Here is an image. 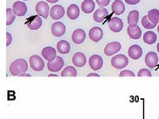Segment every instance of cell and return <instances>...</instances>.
I'll list each match as a JSON object with an SVG mask.
<instances>
[{
  "mask_svg": "<svg viewBox=\"0 0 159 119\" xmlns=\"http://www.w3.org/2000/svg\"><path fill=\"white\" fill-rule=\"evenodd\" d=\"M28 70V64L25 60L23 58L13 61L10 65V72L13 76H19L22 73H25Z\"/></svg>",
  "mask_w": 159,
  "mask_h": 119,
  "instance_id": "6da1fadb",
  "label": "cell"
},
{
  "mask_svg": "<svg viewBox=\"0 0 159 119\" xmlns=\"http://www.w3.org/2000/svg\"><path fill=\"white\" fill-rule=\"evenodd\" d=\"M129 64L128 57L124 54H117L111 59V65L116 69H124Z\"/></svg>",
  "mask_w": 159,
  "mask_h": 119,
  "instance_id": "7a4b0ae2",
  "label": "cell"
},
{
  "mask_svg": "<svg viewBox=\"0 0 159 119\" xmlns=\"http://www.w3.org/2000/svg\"><path fill=\"white\" fill-rule=\"evenodd\" d=\"M29 64L30 68L35 71H41L44 68V61L38 55L31 56L29 59Z\"/></svg>",
  "mask_w": 159,
  "mask_h": 119,
  "instance_id": "3957f363",
  "label": "cell"
},
{
  "mask_svg": "<svg viewBox=\"0 0 159 119\" xmlns=\"http://www.w3.org/2000/svg\"><path fill=\"white\" fill-rule=\"evenodd\" d=\"M65 65V62L64 59L60 57H57L55 59L52 61V62H48L47 68L50 71L52 72H57L59 71Z\"/></svg>",
  "mask_w": 159,
  "mask_h": 119,
  "instance_id": "277c9868",
  "label": "cell"
},
{
  "mask_svg": "<svg viewBox=\"0 0 159 119\" xmlns=\"http://www.w3.org/2000/svg\"><path fill=\"white\" fill-rule=\"evenodd\" d=\"M122 49V45L119 42H111L106 44L104 48V54L106 56H112L119 52Z\"/></svg>",
  "mask_w": 159,
  "mask_h": 119,
  "instance_id": "5b68a950",
  "label": "cell"
},
{
  "mask_svg": "<svg viewBox=\"0 0 159 119\" xmlns=\"http://www.w3.org/2000/svg\"><path fill=\"white\" fill-rule=\"evenodd\" d=\"M50 16L54 20H59L65 16V9L62 5L55 4L50 11Z\"/></svg>",
  "mask_w": 159,
  "mask_h": 119,
  "instance_id": "8992f818",
  "label": "cell"
},
{
  "mask_svg": "<svg viewBox=\"0 0 159 119\" xmlns=\"http://www.w3.org/2000/svg\"><path fill=\"white\" fill-rule=\"evenodd\" d=\"M50 11L51 10H50L49 5L44 1H40L36 5V11L43 18H47L50 14Z\"/></svg>",
  "mask_w": 159,
  "mask_h": 119,
  "instance_id": "52a82bcc",
  "label": "cell"
},
{
  "mask_svg": "<svg viewBox=\"0 0 159 119\" xmlns=\"http://www.w3.org/2000/svg\"><path fill=\"white\" fill-rule=\"evenodd\" d=\"M109 28L113 32H120L124 28V23L121 18L118 17H111L109 21Z\"/></svg>",
  "mask_w": 159,
  "mask_h": 119,
  "instance_id": "ba28073f",
  "label": "cell"
},
{
  "mask_svg": "<svg viewBox=\"0 0 159 119\" xmlns=\"http://www.w3.org/2000/svg\"><path fill=\"white\" fill-rule=\"evenodd\" d=\"M103 60L102 57L99 55L91 56L89 59V65L92 70L94 71H98L103 67Z\"/></svg>",
  "mask_w": 159,
  "mask_h": 119,
  "instance_id": "9c48e42d",
  "label": "cell"
},
{
  "mask_svg": "<svg viewBox=\"0 0 159 119\" xmlns=\"http://www.w3.org/2000/svg\"><path fill=\"white\" fill-rule=\"evenodd\" d=\"M145 64L149 68H155L158 64V56L154 51H149L145 56Z\"/></svg>",
  "mask_w": 159,
  "mask_h": 119,
  "instance_id": "30bf717a",
  "label": "cell"
},
{
  "mask_svg": "<svg viewBox=\"0 0 159 119\" xmlns=\"http://www.w3.org/2000/svg\"><path fill=\"white\" fill-rule=\"evenodd\" d=\"M66 31V27L62 22H56L52 25V33L55 37H62Z\"/></svg>",
  "mask_w": 159,
  "mask_h": 119,
  "instance_id": "8fae6325",
  "label": "cell"
},
{
  "mask_svg": "<svg viewBox=\"0 0 159 119\" xmlns=\"http://www.w3.org/2000/svg\"><path fill=\"white\" fill-rule=\"evenodd\" d=\"M128 55L129 57L133 60L139 59L143 55L142 47L139 46L138 44H133L129 47L128 50Z\"/></svg>",
  "mask_w": 159,
  "mask_h": 119,
  "instance_id": "7c38bea8",
  "label": "cell"
},
{
  "mask_svg": "<svg viewBox=\"0 0 159 119\" xmlns=\"http://www.w3.org/2000/svg\"><path fill=\"white\" fill-rule=\"evenodd\" d=\"M13 11L15 15L18 17H23L27 13V5L24 2L17 1L13 4Z\"/></svg>",
  "mask_w": 159,
  "mask_h": 119,
  "instance_id": "4fadbf2b",
  "label": "cell"
},
{
  "mask_svg": "<svg viewBox=\"0 0 159 119\" xmlns=\"http://www.w3.org/2000/svg\"><path fill=\"white\" fill-rule=\"evenodd\" d=\"M89 37L93 42H99L103 37V30L98 26L91 28L89 32Z\"/></svg>",
  "mask_w": 159,
  "mask_h": 119,
  "instance_id": "5bb4252c",
  "label": "cell"
},
{
  "mask_svg": "<svg viewBox=\"0 0 159 119\" xmlns=\"http://www.w3.org/2000/svg\"><path fill=\"white\" fill-rule=\"evenodd\" d=\"M42 56L44 60H47L48 62H52L57 57L56 50L52 46L44 47L42 50Z\"/></svg>",
  "mask_w": 159,
  "mask_h": 119,
  "instance_id": "9a60e30c",
  "label": "cell"
},
{
  "mask_svg": "<svg viewBox=\"0 0 159 119\" xmlns=\"http://www.w3.org/2000/svg\"><path fill=\"white\" fill-rule=\"evenodd\" d=\"M86 57L84 53L82 52H77L75 53L72 57V63L76 66V67H78V68H82L84 67L86 64Z\"/></svg>",
  "mask_w": 159,
  "mask_h": 119,
  "instance_id": "2e32d148",
  "label": "cell"
},
{
  "mask_svg": "<svg viewBox=\"0 0 159 119\" xmlns=\"http://www.w3.org/2000/svg\"><path fill=\"white\" fill-rule=\"evenodd\" d=\"M71 39H72V41L76 44H80L84 42V40H85V31L83 30V29H77L76 30H74V32L72 33Z\"/></svg>",
  "mask_w": 159,
  "mask_h": 119,
  "instance_id": "e0dca14e",
  "label": "cell"
},
{
  "mask_svg": "<svg viewBox=\"0 0 159 119\" xmlns=\"http://www.w3.org/2000/svg\"><path fill=\"white\" fill-rule=\"evenodd\" d=\"M108 15H109L108 10H106L104 7H100L93 14V19L97 23H100L103 22L108 17Z\"/></svg>",
  "mask_w": 159,
  "mask_h": 119,
  "instance_id": "ac0fdd59",
  "label": "cell"
},
{
  "mask_svg": "<svg viewBox=\"0 0 159 119\" xmlns=\"http://www.w3.org/2000/svg\"><path fill=\"white\" fill-rule=\"evenodd\" d=\"M127 33L129 35V37L131 39L134 40H138L142 37V31L139 26H135V27H130L128 26L127 28Z\"/></svg>",
  "mask_w": 159,
  "mask_h": 119,
  "instance_id": "d6986e66",
  "label": "cell"
},
{
  "mask_svg": "<svg viewBox=\"0 0 159 119\" xmlns=\"http://www.w3.org/2000/svg\"><path fill=\"white\" fill-rule=\"evenodd\" d=\"M79 15H80L79 7L77 4H70L67 9V16H68V17L71 20H75V19L78 18Z\"/></svg>",
  "mask_w": 159,
  "mask_h": 119,
  "instance_id": "ffe728a7",
  "label": "cell"
},
{
  "mask_svg": "<svg viewBox=\"0 0 159 119\" xmlns=\"http://www.w3.org/2000/svg\"><path fill=\"white\" fill-rule=\"evenodd\" d=\"M31 18H32V19L30 20V22L27 24L28 28L31 30H38V29H39V28L42 26V24H43L42 19H41L40 17H39V16H33Z\"/></svg>",
  "mask_w": 159,
  "mask_h": 119,
  "instance_id": "44dd1931",
  "label": "cell"
},
{
  "mask_svg": "<svg viewBox=\"0 0 159 119\" xmlns=\"http://www.w3.org/2000/svg\"><path fill=\"white\" fill-rule=\"evenodd\" d=\"M138 17H139V12L136 10L131 11L128 15L127 17V21H128V25L130 27H135L138 25Z\"/></svg>",
  "mask_w": 159,
  "mask_h": 119,
  "instance_id": "7402d4cb",
  "label": "cell"
},
{
  "mask_svg": "<svg viewBox=\"0 0 159 119\" xmlns=\"http://www.w3.org/2000/svg\"><path fill=\"white\" fill-rule=\"evenodd\" d=\"M111 10L116 15H121L125 12V4H123V2L121 0H115L111 5Z\"/></svg>",
  "mask_w": 159,
  "mask_h": 119,
  "instance_id": "603a6c76",
  "label": "cell"
},
{
  "mask_svg": "<svg viewBox=\"0 0 159 119\" xmlns=\"http://www.w3.org/2000/svg\"><path fill=\"white\" fill-rule=\"evenodd\" d=\"M95 6H96V4L93 0H84V1H83L81 4V9L84 12L89 14L94 11Z\"/></svg>",
  "mask_w": 159,
  "mask_h": 119,
  "instance_id": "cb8c5ba5",
  "label": "cell"
},
{
  "mask_svg": "<svg viewBox=\"0 0 159 119\" xmlns=\"http://www.w3.org/2000/svg\"><path fill=\"white\" fill-rule=\"evenodd\" d=\"M57 50L61 54H68L70 51V45L67 41L61 40L57 43Z\"/></svg>",
  "mask_w": 159,
  "mask_h": 119,
  "instance_id": "d4e9b609",
  "label": "cell"
},
{
  "mask_svg": "<svg viewBox=\"0 0 159 119\" xmlns=\"http://www.w3.org/2000/svg\"><path fill=\"white\" fill-rule=\"evenodd\" d=\"M143 42L145 43L149 44V45H151V44L155 43L157 37V35H156L154 31H147L143 34Z\"/></svg>",
  "mask_w": 159,
  "mask_h": 119,
  "instance_id": "484cf974",
  "label": "cell"
},
{
  "mask_svg": "<svg viewBox=\"0 0 159 119\" xmlns=\"http://www.w3.org/2000/svg\"><path fill=\"white\" fill-rule=\"evenodd\" d=\"M147 17L153 25H157L159 23V11L157 9H152L149 11Z\"/></svg>",
  "mask_w": 159,
  "mask_h": 119,
  "instance_id": "4316f807",
  "label": "cell"
},
{
  "mask_svg": "<svg viewBox=\"0 0 159 119\" xmlns=\"http://www.w3.org/2000/svg\"><path fill=\"white\" fill-rule=\"evenodd\" d=\"M78 71L77 70L72 66H68L62 71L61 76L62 77H77Z\"/></svg>",
  "mask_w": 159,
  "mask_h": 119,
  "instance_id": "83f0119b",
  "label": "cell"
},
{
  "mask_svg": "<svg viewBox=\"0 0 159 119\" xmlns=\"http://www.w3.org/2000/svg\"><path fill=\"white\" fill-rule=\"evenodd\" d=\"M15 20V13L13 11V9H6V25H11Z\"/></svg>",
  "mask_w": 159,
  "mask_h": 119,
  "instance_id": "f1b7e54d",
  "label": "cell"
},
{
  "mask_svg": "<svg viewBox=\"0 0 159 119\" xmlns=\"http://www.w3.org/2000/svg\"><path fill=\"white\" fill-rule=\"evenodd\" d=\"M141 23H142L143 27L145 28V29H153V28H155L156 27L155 25H153V24L148 19V17H147V16H144V17H143Z\"/></svg>",
  "mask_w": 159,
  "mask_h": 119,
  "instance_id": "f546056e",
  "label": "cell"
},
{
  "mask_svg": "<svg viewBox=\"0 0 159 119\" xmlns=\"http://www.w3.org/2000/svg\"><path fill=\"white\" fill-rule=\"evenodd\" d=\"M138 77H151V72L148 69H141L138 73Z\"/></svg>",
  "mask_w": 159,
  "mask_h": 119,
  "instance_id": "4dcf8cb0",
  "label": "cell"
},
{
  "mask_svg": "<svg viewBox=\"0 0 159 119\" xmlns=\"http://www.w3.org/2000/svg\"><path fill=\"white\" fill-rule=\"evenodd\" d=\"M119 77H135V74H134L131 71L129 70H124L119 73Z\"/></svg>",
  "mask_w": 159,
  "mask_h": 119,
  "instance_id": "1f68e13d",
  "label": "cell"
},
{
  "mask_svg": "<svg viewBox=\"0 0 159 119\" xmlns=\"http://www.w3.org/2000/svg\"><path fill=\"white\" fill-rule=\"evenodd\" d=\"M110 1H111V0H96L97 4H98L100 7L107 6L108 4H110Z\"/></svg>",
  "mask_w": 159,
  "mask_h": 119,
  "instance_id": "d6a6232c",
  "label": "cell"
},
{
  "mask_svg": "<svg viewBox=\"0 0 159 119\" xmlns=\"http://www.w3.org/2000/svg\"><path fill=\"white\" fill-rule=\"evenodd\" d=\"M12 42V36L10 34L9 32L6 33V46H9Z\"/></svg>",
  "mask_w": 159,
  "mask_h": 119,
  "instance_id": "836d02e7",
  "label": "cell"
},
{
  "mask_svg": "<svg viewBox=\"0 0 159 119\" xmlns=\"http://www.w3.org/2000/svg\"><path fill=\"white\" fill-rule=\"evenodd\" d=\"M125 3L128 4H130V5H135V4H138L140 0H125Z\"/></svg>",
  "mask_w": 159,
  "mask_h": 119,
  "instance_id": "e575fe53",
  "label": "cell"
},
{
  "mask_svg": "<svg viewBox=\"0 0 159 119\" xmlns=\"http://www.w3.org/2000/svg\"><path fill=\"white\" fill-rule=\"evenodd\" d=\"M87 77H99V75L98 74H96V73H90V74H88L87 75Z\"/></svg>",
  "mask_w": 159,
  "mask_h": 119,
  "instance_id": "d590c367",
  "label": "cell"
},
{
  "mask_svg": "<svg viewBox=\"0 0 159 119\" xmlns=\"http://www.w3.org/2000/svg\"><path fill=\"white\" fill-rule=\"evenodd\" d=\"M46 1L49 2V3H51V4H55L57 2H58L59 0H46Z\"/></svg>",
  "mask_w": 159,
  "mask_h": 119,
  "instance_id": "8d00e7d4",
  "label": "cell"
},
{
  "mask_svg": "<svg viewBox=\"0 0 159 119\" xmlns=\"http://www.w3.org/2000/svg\"><path fill=\"white\" fill-rule=\"evenodd\" d=\"M23 76H26V77H30V75H29V74H25V73H22V74H20V75H19V77H23Z\"/></svg>",
  "mask_w": 159,
  "mask_h": 119,
  "instance_id": "74e56055",
  "label": "cell"
},
{
  "mask_svg": "<svg viewBox=\"0 0 159 119\" xmlns=\"http://www.w3.org/2000/svg\"><path fill=\"white\" fill-rule=\"evenodd\" d=\"M48 77H57V75H56V74H50Z\"/></svg>",
  "mask_w": 159,
  "mask_h": 119,
  "instance_id": "f35d334b",
  "label": "cell"
},
{
  "mask_svg": "<svg viewBox=\"0 0 159 119\" xmlns=\"http://www.w3.org/2000/svg\"><path fill=\"white\" fill-rule=\"evenodd\" d=\"M157 51L159 52V43H157Z\"/></svg>",
  "mask_w": 159,
  "mask_h": 119,
  "instance_id": "ab89813d",
  "label": "cell"
},
{
  "mask_svg": "<svg viewBox=\"0 0 159 119\" xmlns=\"http://www.w3.org/2000/svg\"><path fill=\"white\" fill-rule=\"evenodd\" d=\"M157 30H158V32H159V25H158V27H157Z\"/></svg>",
  "mask_w": 159,
  "mask_h": 119,
  "instance_id": "60d3db41",
  "label": "cell"
},
{
  "mask_svg": "<svg viewBox=\"0 0 159 119\" xmlns=\"http://www.w3.org/2000/svg\"><path fill=\"white\" fill-rule=\"evenodd\" d=\"M24 1H26V0H24Z\"/></svg>",
  "mask_w": 159,
  "mask_h": 119,
  "instance_id": "b9f144b4",
  "label": "cell"
}]
</instances>
